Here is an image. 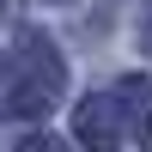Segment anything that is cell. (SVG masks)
Segmentation results:
<instances>
[{
	"mask_svg": "<svg viewBox=\"0 0 152 152\" xmlns=\"http://www.w3.org/2000/svg\"><path fill=\"white\" fill-rule=\"evenodd\" d=\"M61 85H67L61 55L43 43V37H31L24 55H18V73H12V91L0 97V110H6V116H43V110L61 97Z\"/></svg>",
	"mask_w": 152,
	"mask_h": 152,
	"instance_id": "6da1fadb",
	"label": "cell"
},
{
	"mask_svg": "<svg viewBox=\"0 0 152 152\" xmlns=\"http://www.w3.org/2000/svg\"><path fill=\"white\" fill-rule=\"evenodd\" d=\"M73 134H79V146H91V152H116L122 146V104L116 97H85L79 116H73Z\"/></svg>",
	"mask_w": 152,
	"mask_h": 152,
	"instance_id": "7a4b0ae2",
	"label": "cell"
},
{
	"mask_svg": "<svg viewBox=\"0 0 152 152\" xmlns=\"http://www.w3.org/2000/svg\"><path fill=\"white\" fill-rule=\"evenodd\" d=\"M116 104H122V122H128V134L140 146H152V79H122V91H116Z\"/></svg>",
	"mask_w": 152,
	"mask_h": 152,
	"instance_id": "3957f363",
	"label": "cell"
},
{
	"mask_svg": "<svg viewBox=\"0 0 152 152\" xmlns=\"http://www.w3.org/2000/svg\"><path fill=\"white\" fill-rule=\"evenodd\" d=\"M18 152H61V140H55V134H31Z\"/></svg>",
	"mask_w": 152,
	"mask_h": 152,
	"instance_id": "277c9868",
	"label": "cell"
},
{
	"mask_svg": "<svg viewBox=\"0 0 152 152\" xmlns=\"http://www.w3.org/2000/svg\"><path fill=\"white\" fill-rule=\"evenodd\" d=\"M140 49H146V55H152V0H146V6H140Z\"/></svg>",
	"mask_w": 152,
	"mask_h": 152,
	"instance_id": "5b68a950",
	"label": "cell"
}]
</instances>
